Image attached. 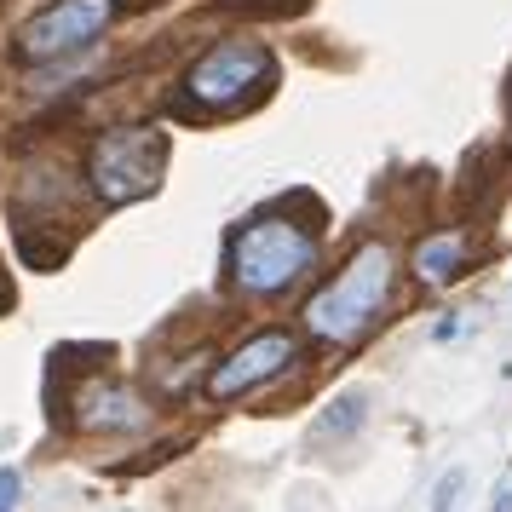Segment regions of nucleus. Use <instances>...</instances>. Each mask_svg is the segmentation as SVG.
<instances>
[{"instance_id": "obj_6", "label": "nucleus", "mask_w": 512, "mask_h": 512, "mask_svg": "<svg viewBox=\"0 0 512 512\" xmlns=\"http://www.w3.org/2000/svg\"><path fill=\"white\" fill-rule=\"evenodd\" d=\"M294 351H300V340L288 334V328H265V334H254L248 346H236L219 369L208 374V397H242L254 392L259 380H271V374H282L288 363H294Z\"/></svg>"}, {"instance_id": "obj_3", "label": "nucleus", "mask_w": 512, "mask_h": 512, "mask_svg": "<svg viewBox=\"0 0 512 512\" xmlns=\"http://www.w3.org/2000/svg\"><path fill=\"white\" fill-rule=\"evenodd\" d=\"M271 52L254 41H219L190 64L185 87H179V116H236L248 110L265 81H271Z\"/></svg>"}, {"instance_id": "obj_12", "label": "nucleus", "mask_w": 512, "mask_h": 512, "mask_svg": "<svg viewBox=\"0 0 512 512\" xmlns=\"http://www.w3.org/2000/svg\"><path fill=\"white\" fill-rule=\"evenodd\" d=\"M489 512H512V484L495 489V507H489Z\"/></svg>"}, {"instance_id": "obj_7", "label": "nucleus", "mask_w": 512, "mask_h": 512, "mask_svg": "<svg viewBox=\"0 0 512 512\" xmlns=\"http://www.w3.org/2000/svg\"><path fill=\"white\" fill-rule=\"evenodd\" d=\"M75 420H81V432H144V420H150V409H144L139 392H127V386H87L81 392V403H75Z\"/></svg>"}, {"instance_id": "obj_9", "label": "nucleus", "mask_w": 512, "mask_h": 512, "mask_svg": "<svg viewBox=\"0 0 512 512\" xmlns=\"http://www.w3.org/2000/svg\"><path fill=\"white\" fill-rule=\"evenodd\" d=\"M363 415H369V397L363 392H340L323 415H317V438H340V432H351V426H363Z\"/></svg>"}, {"instance_id": "obj_10", "label": "nucleus", "mask_w": 512, "mask_h": 512, "mask_svg": "<svg viewBox=\"0 0 512 512\" xmlns=\"http://www.w3.org/2000/svg\"><path fill=\"white\" fill-rule=\"evenodd\" d=\"M461 489H466V472L455 466V472H443L438 489H432V512H455L461 507Z\"/></svg>"}, {"instance_id": "obj_2", "label": "nucleus", "mask_w": 512, "mask_h": 512, "mask_svg": "<svg viewBox=\"0 0 512 512\" xmlns=\"http://www.w3.org/2000/svg\"><path fill=\"white\" fill-rule=\"evenodd\" d=\"M311 259H317V236L300 231L294 219L265 213V219H248L231 236L225 271H231V282L242 294H282V288H294L311 271Z\"/></svg>"}, {"instance_id": "obj_8", "label": "nucleus", "mask_w": 512, "mask_h": 512, "mask_svg": "<svg viewBox=\"0 0 512 512\" xmlns=\"http://www.w3.org/2000/svg\"><path fill=\"white\" fill-rule=\"evenodd\" d=\"M466 265V242L461 236H432L415 248V277L420 282H455Z\"/></svg>"}, {"instance_id": "obj_4", "label": "nucleus", "mask_w": 512, "mask_h": 512, "mask_svg": "<svg viewBox=\"0 0 512 512\" xmlns=\"http://www.w3.org/2000/svg\"><path fill=\"white\" fill-rule=\"evenodd\" d=\"M167 167V133L156 127H116V133H98L87 150V185L98 202H144L150 190L162 185Z\"/></svg>"}, {"instance_id": "obj_1", "label": "nucleus", "mask_w": 512, "mask_h": 512, "mask_svg": "<svg viewBox=\"0 0 512 512\" xmlns=\"http://www.w3.org/2000/svg\"><path fill=\"white\" fill-rule=\"evenodd\" d=\"M386 294H392V248H386V242H363V248L346 259V271L328 282L323 294H311L305 328H311L317 340L351 346V340L369 334L374 317L386 311Z\"/></svg>"}, {"instance_id": "obj_5", "label": "nucleus", "mask_w": 512, "mask_h": 512, "mask_svg": "<svg viewBox=\"0 0 512 512\" xmlns=\"http://www.w3.org/2000/svg\"><path fill=\"white\" fill-rule=\"evenodd\" d=\"M121 0H52L41 6L24 29H18V58L24 64H58L75 58L81 47H93L104 29L116 24Z\"/></svg>"}, {"instance_id": "obj_11", "label": "nucleus", "mask_w": 512, "mask_h": 512, "mask_svg": "<svg viewBox=\"0 0 512 512\" xmlns=\"http://www.w3.org/2000/svg\"><path fill=\"white\" fill-rule=\"evenodd\" d=\"M18 495H24L18 466H0V512H18Z\"/></svg>"}]
</instances>
